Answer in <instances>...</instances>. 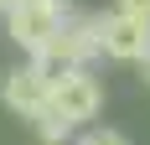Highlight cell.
<instances>
[{"label":"cell","instance_id":"obj_5","mask_svg":"<svg viewBox=\"0 0 150 145\" xmlns=\"http://www.w3.org/2000/svg\"><path fill=\"white\" fill-rule=\"evenodd\" d=\"M47 52H57L67 68H83L93 52H104V16H67L62 36L47 47Z\"/></svg>","mask_w":150,"mask_h":145},{"label":"cell","instance_id":"obj_4","mask_svg":"<svg viewBox=\"0 0 150 145\" xmlns=\"http://www.w3.org/2000/svg\"><path fill=\"white\" fill-rule=\"evenodd\" d=\"M145 52H150V21H145V16H129V11L104 16V57L140 62Z\"/></svg>","mask_w":150,"mask_h":145},{"label":"cell","instance_id":"obj_10","mask_svg":"<svg viewBox=\"0 0 150 145\" xmlns=\"http://www.w3.org/2000/svg\"><path fill=\"white\" fill-rule=\"evenodd\" d=\"M140 68H145V83H150V52H145V57H140Z\"/></svg>","mask_w":150,"mask_h":145},{"label":"cell","instance_id":"obj_1","mask_svg":"<svg viewBox=\"0 0 150 145\" xmlns=\"http://www.w3.org/2000/svg\"><path fill=\"white\" fill-rule=\"evenodd\" d=\"M5 26H11L16 47L47 52V47L62 36V26H67V5H62V0H21V5L5 16Z\"/></svg>","mask_w":150,"mask_h":145},{"label":"cell","instance_id":"obj_8","mask_svg":"<svg viewBox=\"0 0 150 145\" xmlns=\"http://www.w3.org/2000/svg\"><path fill=\"white\" fill-rule=\"evenodd\" d=\"M119 11H129V16H145V21H150V0H119Z\"/></svg>","mask_w":150,"mask_h":145},{"label":"cell","instance_id":"obj_7","mask_svg":"<svg viewBox=\"0 0 150 145\" xmlns=\"http://www.w3.org/2000/svg\"><path fill=\"white\" fill-rule=\"evenodd\" d=\"M78 145H129V140H124L119 130H88V135H83Z\"/></svg>","mask_w":150,"mask_h":145},{"label":"cell","instance_id":"obj_3","mask_svg":"<svg viewBox=\"0 0 150 145\" xmlns=\"http://www.w3.org/2000/svg\"><path fill=\"white\" fill-rule=\"evenodd\" d=\"M98 104H104V88H98V78H93L88 68H73L67 78L52 83V109H57L62 119H73V124L93 119V114H98Z\"/></svg>","mask_w":150,"mask_h":145},{"label":"cell","instance_id":"obj_9","mask_svg":"<svg viewBox=\"0 0 150 145\" xmlns=\"http://www.w3.org/2000/svg\"><path fill=\"white\" fill-rule=\"evenodd\" d=\"M16 5H21V0H0V16H11V11H16Z\"/></svg>","mask_w":150,"mask_h":145},{"label":"cell","instance_id":"obj_2","mask_svg":"<svg viewBox=\"0 0 150 145\" xmlns=\"http://www.w3.org/2000/svg\"><path fill=\"white\" fill-rule=\"evenodd\" d=\"M0 99H5V109L21 119H36L52 104V78H47L36 62H26V68H11L5 72V83H0Z\"/></svg>","mask_w":150,"mask_h":145},{"label":"cell","instance_id":"obj_6","mask_svg":"<svg viewBox=\"0 0 150 145\" xmlns=\"http://www.w3.org/2000/svg\"><path fill=\"white\" fill-rule=\"evenodd\" d=\"M31 130L42 135V140H67V135H73V130H78V124H73V119H62V114H57V109H52V104H47L42 114L31 119Z\"/></svg>","mask_w":150,"mask_h":145}]
</instances>
